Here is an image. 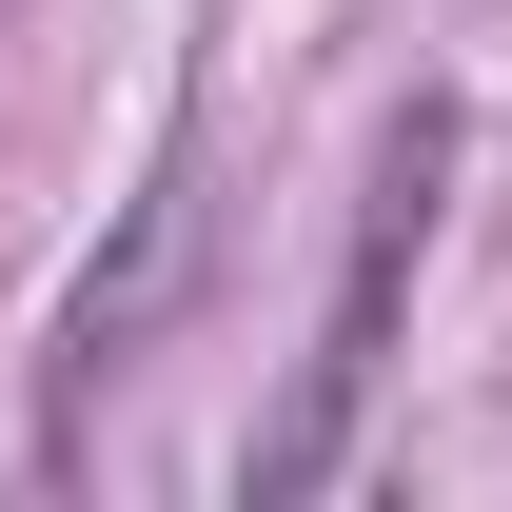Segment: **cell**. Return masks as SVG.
Masks as SVG:
<instances>
[{
  "label": "cell",
  "instance_id": "1",
  "mask_svg": "<svg viewBox=\"0 0 512 512\" xmlns=\"http://www.w3.org/2000/svg\"><path fill=\"white\" fill-rule=\"evenodd\" d=\"M434 197H453V99H414V119L375 138V197H355V256H335L316 355H296V394H276V414H256V453H237V493H256V512L316 493L335 453H355V394L394 375V296H414V256H434Z\"/></svg>",
  "mask_w": 512,
  "mask_h": 512
},
{
  "label": "cell",
  "instance_id": "2",
  "mask_svg": "<svg viewBox=\"0 0 512 512\" xmlns=\"http://www.w3.org/2000/svg\"><path fill=\"white\" fill-rule=\"evenodd\" d=\"M178 256H197V158H158V178H138V237H119V276H79V316H60V394L99 375V355H119L158 296H178Z\"/></svg>",
  "mask_w": 512,
  "mask_h": 512
}]
</instances>
